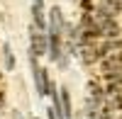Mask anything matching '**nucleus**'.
I'll return each instance as SVG.
<instances>
[{"label": "nucleus", "instance_id": "f257e3e1", "mask_svg": "<svg viewBox=\"0 0 122 119\" xmlns=\"http://www.w3.org/2000/svg\"><path fill=\"white\" fill-rule=\"evenodd\" d=\"M49 39H51L49 56H51V61H59V58H61V10H59V7L51 10V27H49Z\"/></svg>", "mask_w": 122, "mask_h": 119}, {"label": "nucleus", "instance_id": "f03ea898", "mask_svg": "<svg viewBox=\"0 0 122 119\" xmlns=\"http://www.w3.org/2000/svg\"><path fill=\"white\" fill-rule=\"evenodd\" d=\"M34 80H37V92L39 95H46V71H42L37 63H34Z\"/></svg>", "mask_w": 122, "mask_h": 119}, {"label": "nucleus", "instance_id": "7ed1b4c3", "mask_svg": "<svg viewBox=\"0 0 122 119\" xmlns=\"http://www.w3.org/2000/svg\"><path fill=\"white\" fill-rule=\"evenodd\" d=\"M44 34L39 32V29H32V54L39 56V54H44Z\"/></svg>", "mask_w": 122, "mask_h": 119}, {"label": "nucleus", "instance_id": "20e7f679", "mask_svg": "<svg viewBox=\"0 0 122 119\" xmlns=\"http://www.w3.org/2000/svg\"><path fill=\"white\" fill-rule=\"evenodd\" d=\"M61 100H64V119L71 117V100H68V92L61 90Z\"/></svg>", "mask_w": 122, "mask_h": 119}, {"label": "nucleus", "instance_id": "39448f33", "mask_svg": "<svg viewBox=\"0 0 122 119\" xmlns=\"http://www.w3.org/2000/svg\"><path fill=\"white\" fill-rule=\"evenodd\" d=\"M3 51H5V68L10 71V68L15 66V61H12V51H10V44H5V46H3Z\"/></svg>", "mask_w": 122, "mask_h": 119}, {"label": "nucleus", "instance_id": "423d86ee", "mask_svg": "<svg viewBox=\"0 0 122 119\" xmlns=\"http://www.w3.org/2000/svg\"><path fill=\"white\" fill-rule=\"evenodd\" d=\"M34 5H42V0H34Z\"/></svg>", "mask_w": 122, "mask_h": 119}, {"label": "nucleus", "instance_id": "0eeeda50", "mask_svg": "<svg viewBox=\"0 0 122 119\" xmlns=\"http://www.w3.org/2000/svg\"><path fill=\"white\" fill-rule=\"evenodd\" d=\"M0 105H3V92H0Z\"/></svg>", "mask_w": 122, "mask_h": 119}]
</instances>
